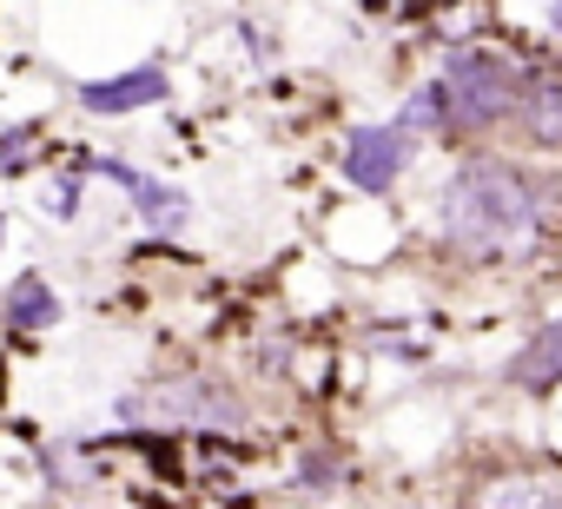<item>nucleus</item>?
<instances>
[{
  "mask_svg": "<svg viewBox=\"0 0 562 509\" xmlns=\"http://www.w3.org/2000/svg\"><path fill=\"white\" fill-rule=\"evenodd\" d=\"M443 87L437 80H417L411 93H404V106H397V126L411 133V139H443Z\"/></svg>",
  "mask_w": 562,
  "mask_h": 509,
  "instance_id": "10",
  "label": "nucleus"
},
{
  "mask_svg": "<svg viewBox=\"0 0 562 509\" xmlns=\"http://www.w3.org/2000/svg\"><path fill=\"white\" fill-rule=\"evenodd\" d=\"M172 100V73L166 60H139V67H120L106 80H80V106L93 120H126V113H153Z\"/></svg>",
  "mask_w": 562,
  "mask_h": 509,
  "instance_id": "6",
  "label": "nucleus"
},
{
  "mask_svg": "<svg viewBox=\"0 0 562 509\" xmlns=\"http://www.w3.org/2000/svg\"><path fill=\"white\" fill-rule=\"evenodd\" d=\"M113 417L120 423L159 417V423H186V430H245V404L218 377H159L146 391H126L113 404Z\"/></svg>",
  "mask_w": 562,
  "mask_h": 509,
  "instance_id": "3",
  "label": "nucleus"
},
{
  "mask_svg": "<svg viewBox=\"0 0 562 509\" xmlns=\"http://www.w3.org/2000/svg\"><path fill=\"white\" fill-rule=\"evenodd\" d=\"M41 139H47V126H41V120H14L8 133H0V179H27V172H34Z\"/></svg>",
  "mask_w": 562,
  "mask_h": 509,
  "instance_id": "12",
  "label": "nucleus"
},
{
  "mask_svg": "<svg viewBox=\"0 0 562 509\" xmlns=\"http://www.w3.org/2000/svg\"><path fill=\"white\" fill-rule=\"evenodd\" d=\"M503 384L522 391V397H549V391H562V318H549L542 331L522 338V351L503 364Z\"/></svg>",
  "mask_w": 562,
  "mask_h": 509,
  "instance_id": "8",
  "label": "nucleus"
},
{
  "mask_svg": "<svg viewBox=\"0 0 562 509\" xmlns=\"http://www.w3.org/2000/svg\"><path fill=\"white\" fill-rule=\"evenodd\" d=\"M483 509H562V489L542 476H503L483 489Z\"/></svg>",
  "mask_w": 562,
  "mask_h": 509,
  "instance_id": "11",
  "label": "nucleus"
},
{
  "mask_svg": "<svg viewBox=\"0 0 562 509\" xmlns=\"http://www.w3.org/2000/svg\"><path fill=\"white\" fill-rule=\"evenodd\" d=\"M338 483V456L331 450H305V463H299V489H331Z\"/></svg>",
  "mask_w": 562,
  "mask_h": 509,
  "instance_id": "14",
  "label": "nucleus"
},
{
  "mask_svg": "<svg viewBox=\"0 0 562 509\" xmlns=\"http://www.w3.org/2000/svg\"><path fill=\"white\" fill-rule=\"evenodd\" d=\"M542 27H549V34L562 41V0H549V8H542Z\"/></svg>",
  "mask_w": 562,
  "mask_h": 509,
  "instance_id": "15",
  "label": "nucleus"
},
{
  "mask_svg": "<svg viewBox=\"0 0 562 509\" xmlns=\"http://www.w3.org/2000/svg\"><path fill=\"white\" fill-rule=\"evenodd\" d=\"M549 179L503 152H463L437 192V225L470 259H503L549 225Z\"/></svg>",
  "mask_w": 562,
  "mask_h": 509,
  "instance_id": "1",
  "label": "nucleus"
},
{
  "mask_svg": "<svg viewBox=\"0 0 562 509\" xmlns=\"http://www.w3.org/2000/svg\"><path fill=\"white\" fill-rule=\"evenodd\" d=\"M60 325V292L41 272H21L8 292H0V331L8 338H41Z\"/></svg>",
  "mask_w": 562,
  "mask_h": 509,
  "instance_id": "9",
  "label": "nucleus"
},
{
  "mask_svg": "<svg viewBox=\"0 0 562 509\" xmlns=\"http://www.w3.org/2000/svg\"><path fill=\"white\" fill-rule=\"evenodd\" d=\"M0 251H8V212H0Z\"/></svg>",
  "mask_w": 562,
  "mask_h": 509,
  "instance_id": "16",
  "label": "nucleus"
},
{
  "mask_svg": "<svg viewBox=\"0 0 562 509\" xmlns=\"http://www.w3.org/2000/svg\"><path fill=\"white\" fill-rule=\"evenodd\" d=\"M87 179H93L87 159L60 166V172H54V192H47V212H54V218H80V192H87Z\"/></svg>",
  "mask_w": 562,
  "mask_h": 509,
  "instance_id": "13",
  "label": "nucleus"
},
{
  "mask_svg": "<svg viewBox=\"0 0 562 509\" xmlns=\"http://www.w3.org/2000/svg\"><path fill=\"white\" fill-rule=\"evenodd\" d=\"M437 87H443V113H450L443 139H490L516 120L522 87H529V60H516L509 47H490V41H463L443 54Z\"/></svg>",
  "mask_w": 562,
  "mask_h": 509,
  "instance_id": "2",
  "label": "nucleus"
},
{
  "mask_svg": "<svg viewBox=\"0 0 562 509\" xmlns=\"http://www.w3.org/2000/svg\"><path fill=\"white\" fill-rule=\"evenodd\" d=\"M87 172H93V179H106V185H120V192H126V205H133V218H139L146 231H159V238L186 231V218H192V199H186L172 179H159V172H139L133 159H113V152H87Z\"/></svg>",
  "mask_w": 562,
  "mask_h": 509,
  "instance_id": "5",
  "label": "nucleus"
},
{
  "mask_svg": "<svg viewBox=\"0 0 562 509\" xmlns=\"http://www.w3.org/2000/svg\"><path fill=\"white\" fill-rule=\"evenodd\" d=\"M417 146H424V139H411L397 120H358V126L345 133L338 172H345L351 192H364V199H391L397 179L417 166Z\"/></svg>",
  "mask_w": 562,
  "mask_h": 509,
  "instance_id": "4",
  "label": "nucleus"
},
{
  "mask_svg": "<svg viewBox=\"0 0 562 509\" xmlns=\"http://www.w3.org/2000/svg\"><path fill=\"white\" fill-rule=\"evenodd\" d=\"M516 139L542 159H562V73H542L529 67V87H522V106H516Z\"/></svg>",
  "mask_w": 562,
  "mask_h": 509,
  "instance_id": "7",
  "label": "nucleus"
}]
</instances>
